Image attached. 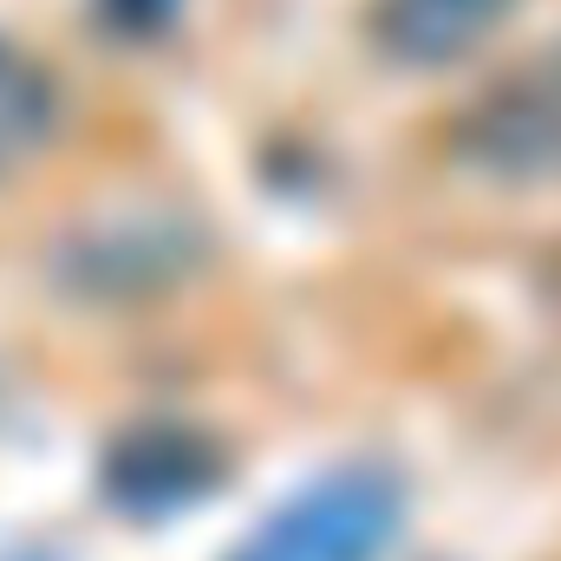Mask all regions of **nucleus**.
<instances>
[{
	"label": "nucleus",
	"mask_w": 561,
	"mask_h": 561,
	"mask_svg": "<svg viewBox=\"0 0 561 561\" xmlns=\"http://www.w3.org/2000/svg\"><path fill=\"white\" fill-rule=\"evenodd\" d=\"M457 144L470 163H483L490 176H510V183L561 176V72L490 92L463 118Z\"/></svg>",
	"instance_id": "7ed1b4c3"
},
{
	"label": "nucleus",
	"mask_w": 561,
	"mask_h": 561,
	"mask_svg": "<svg viewBox=\"0 0 561 561\" xmlns=\"http://www.w3.org/2000/svg\"><path fill=\"white\" fill-rule=\"evenodd\" d=\"M510 7L523 0H373V39L399 66H444L496 33Z\"/></svg>",
	"instance_id": "39448f33"
},
{
	"label": "nucleus",
	"mask_w": 561,
	"mask_h": 561,
	"mask_svg": "<svg viewBox=\"0 0 561 561\" xmlns=\"http://www.w3.org/2000/svg\"><path fill=\"white\" fill-rule=\"evenodd\" d=\"M222 450L190 431V424H144L131 437L112 444L105 457V490L118 510H138V516H163V510H183L196 496H209L222 483Z\"/></svg>",
	"instance_id": "f03ea898"
},
{
	"label": "nucleus",
	"mask_w": 561,
	"mask_h": 561,
	"mask_svg": "<svg viewBox=\"0 0 561 561\" xmlns=\"http://www.w3.org/2000/svg\"><path fill=\"white\" fill-rule=\"evenodd\" d=\"M405 523V483L386 463H346L307 483L229 561H386Z\"/></svg>",
	"instance_id": "f257e3e1"
},
{
	"label": "nucleus",
	"mask_w": 561,
	"mask_h": 561,
	"mask_svg": "<svg viewBox=\"0 0 561 561\" xmlns=\"http://www.w3.org/2000/svg\"><path fill=\"white\" fill-rule=\"evenodd\" d=\"M53 112H59L53 79H46L26 53H13V46L0 39V163L26 157L33 144L46 138V131H53Z\"/></svg>",
	"instance_id": "423d86ee"
},
{
	"label": "nucleus",
	"mask_w": 561,
	"mask_h": 561,
	"mask_svg": "<svg viewBox=\"0 0 561 561\" xmlns=\"http://www.w3.org/2000/svg\"><path fill=\"white\" fill-rule=\"evenodd\" d=\"M196 262V236L170 222H105L59 249V275L92 294H144Z\"/></svg>",
	"instance_id": "20e7f679"
},
{
	"label": "nucleus",
	"mask_w": 561,
	"mask_h": 561,
	"mask_svg": "<svg viewBox=\"0 0 561 561\" xmlns=\"http://www.w3.org/2000/svg\"><path fill=\"white\" fill-rule=\"evenodd\" d=\"M105 7H112V20L131 26V33H157V26L176 13V0H105Z\"/></svg>",
	"instance_id": "0eeeda50"
}]
</instances>
